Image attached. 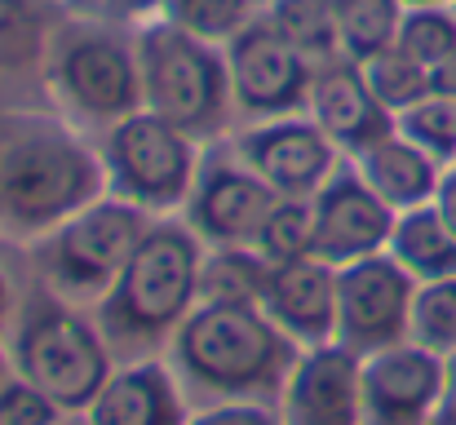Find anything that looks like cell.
Returning a JSON list of instances; mask_svg holds the SVG:
<instances>
[{"mask_svg": "<svg viewBox=\"0 0 456 425\" xmlns=\"http://www.w3.org/2000/svg\"><path fill=\"white\" fill-rule=\"evenodd\" d=\"M302 346L262 310L244 301H200L168 341V368L186 399L266 404L284 395Z\"/></svg>", "mask_w": 456, "mask_h": 425, "instance_id": "6da1fadb", "label": "cell"}, {"mask_svg": "<svg viewBox=\"0 0 456 425\" xmlns=\"http://www.w3.org/2000/svg\"><path fill=\"white\" fill-rule=\"evenodd\" d=\"M200 235L182 222H151L120 280L98 301V328L111 355L147 359L159 341H173L182 319L200 306Z\"/></svg>", "mask_w": 456, "mask_h": 425, "instance_id": "7a4b0ae2", "label": "cell"}, {"mask_svg": "<svg viewBox=\"0 0 456 425\" xmlns=\"http://www.w3.org/2000/svg\"><path fill=\"white\" fill-rule=\"evenodd\" d=\"M102 195V159L67 129L27 125L0 146V226L13 235H49Z\"/></svg>", "mask_w": 456, "mask_h": 425, "instance_id": "3957f363", "label": "cell"}, {"mask_svg": "<svg viewBox=\"0 0 456 425\" xmlns=\"http://www.w3.org/2000/svg\"><path fill=\"white\" fill-rule=\"evenodd\" d=\"M111 346L98 323L71 310L58 292L27 301L13 332V372L45 390L62 413H89V404L111 381Z\"/></svg>", "mask_w": 456, "mask_h": 425, "instance_id": "277c9868", "label": "cell"}, {"mask_svg": "<svg viewBox=\"0 0 456 425\" xmlns=\"http://www.w3.org/2000/svg\"><path fill=\"white\" fill-rule=\"evenodd\" d=\"M138 67H142V98L147 111L164 116L191 138H208L226 125L235 107L226 49L173 27L168 18L138 36Z\"/></svg>", "mask_w": 456, "mask_h": 425, "instance_id": "5b68a950", "label": "cell"}, {"mask_svg": "<svg viewBox=\"0 0 456 425\" xmlns=\"http://www.w3.org/2000/svg\"><path fill=\"white\" fill-rule=\"evenodd\" d=\"M98 159L107 173V195L142 213H173L191 200L200 177L195 138L147 107L107 129Z\"/></svg>", "mask_w": 456, "mask_h": 425, "instance_id": "8992f818", "label": "cell"}, {"mask_svg": "<svg viewBox=\"0 0 456 425\" xmlns=\"http://www.w3.org/2000/svg\"><path fill=\"white\" fill-rule=\"evenodd\" d=\"M147 213L102 195L89 208H80L71 222H62L58 231H49L45 240V257L40 271L45 283L58 297H80V301H102L107 288L120 280V271L129 266L134 249L147 235Z\"/></svg>", "mask_w": 456, "mask_h": 425, "instance_id": "52a82bcc", "label": "cell"}, {"mask_svg": "<svg viewBox=\"0 0 456 425\" xmlns=\"http://www.w3.org/2000/svg\"><path fill=\"white\" fill-rule=\"evenodd\" d=\"M49 80L62 107L85 125L111 129L147 107L138 49L98 27H67L49 40Z\"/></svg>", "mask_w": 456, "mask_h": 425, "instance_id": "ba28073f", "label": "cell"}, {"mask_svg": "<svg viewBox=\"0 0 456 425\" xmlns=\"http://www.w3.org/2000/svg\"><path fill=\"white\" fill-rule=\"evenodd\" d=\"M417 280L390 257H363L337 271V346L368 359L408 341Z\"/></svg>", "mask_w": 456, "mask_h": 425, "instance_id": "9c48e42d", "label": "cell"}, {"mask_svg": "<svg viewBox=\"0 0 456 425\" xmlns=\"http://www.w3.org/2000/svg\"><path fill=\"white\" fill-rule=\"evenodd\" d=\"M222 49H226V71H231V94L244 116L280 120V116L305 111L314 62L302 58L266 18H253Z\"/></svg>", "mask_w": 456, "mask_h": 425, "instance_id": "30bf717a", "label": "cell"}, {"mask_svg": "<svg viewBox=\"0 0 456 425\" xmlns=\"http://www.w3.org/2000/svg\"><path fill=\"white\" fill-rule=\"evenodd\" d=\"M310 208H314V253L319 262L328 266H350V262H363V257H377L386 253L390 244V231H395V208L359 177V168H341L310 195Z\"/></svg>", "mask_w": 456, "mask_h": 425, "instance_id": "8fae6325", "label": "cell"}, {"mask_svg": "<svg viewBox=\"0 0 456 425\" xmlns=\"http://www.w3.org/2000/svg\"><path fill=\"white\" fill-rule=\"evenodd\" d=\"M337 142L310 116L262 120L240 138V164H248L280 200H310L337 173Z\"/></svg>", "mask_w": 456, "mask_h": 425, "instance_id": "7c38bea8", "label": "cell"}, {"mask_svg": "<svg viewBox=\"0 0 456 425\" xmlns=\"http://www.w3.org/2000/svg\"><path fill=\"white\" fill-rule=\"evenodd\" d=\"M444 390V359L403 341L363 359V425H430Z\"/></svg>", "mask_w": 456, "mask_h": 425, "instance_id": "4fadbf2b", "label": "cell"}, {"mask_svg": "<svg viewBox=\"0 0 456 425\" xmlns=\"http://www.w3.org/2000/svg\"><path fill=\"white\" fill-rule=\"evenodd\" d=\"M280 204V195L248 168V164H204L195 177V191L186 200V222L200 240H208L213 249L226 244H248L257 240L262 222L271 217V208Z\"/></svg>", "mask_w": 456, "mask_h": 425, "instance_id": "5bb4252c", "label": "cell"}, {"mask_svg": "<svg viewBox=\"0 0 456 425\" xmlns=\"http://www.w3.org/2000/svg\"><path fill=\"white\" fill-rule=\"evenodd\" d=\"M359 372H363V359L350 355L337 341L302 350V359L289 372L284 395H280V421L284 425H363Z\"/></svg>", "mask_w": 456, "mask_h": 425, "instance_id": "9a60e30c", "label": "cell"}, {"mask_svg": "<svg viewBox=\"0 0 456 425\" xmlns=\"http://www.w3.org/2000/svg\"><path fill=\"white\" fill-rule=\"evenodd\" d=\"M310 120L337 142V151L359 155L368 146H377L381 138H390L399 125L395 116L372 98L359 62L350 58H332L314 67V85H310V102H305Z\"/></svg>", "mask_w": 456, "mask_h": 425, "instance_id": "2e32d148", "label": "cell"}, {"mask_svg": "<svg viewBox=\"0 0 456 425\" xmlns=\"http://www.w3.org/2000/svg\"><path fill=\"white\" fill-rule=\"evenodd\" d=\"M302 350L337 341V266L319 257H297L271 266L257 301Z\"/></svg>", "mask_w": 456, "mask_h": 425, "instance_id": "e0dca14e", "label": "cell"}, {"mask_svg": "<svg viewBox=\"0 0 456 425\" xmlns=\"http://www.w3.org/2000/svg\"><path fill=\"white\" fill-rule=\"evenodd\" d=\"M186 395L168 364L134 359L111 372L102 395L89 404L85 425H186Z\"/></svg>", "mask_w": 456, "mask_h": 425, "instance_id": "ac0fdd59", "label": "cell"}, {"mask_svg": "<svg viewBox=\"0 0 456 425\" xmlns=\"http://www.w3.org/2000/svg\"><path fill=\"white\" fill-rule=\"evenodd\" d=\"M354 168H359V177H363L395 213L435 204L439 177H444V164H439L430 151H421L412 138H403L399 129H395L390 138H381L377 146L359 151V155H354Z\"/></svg>", "mask_w": 456, "mask_h": 425, "instance_id": "d6986e66", "label": "cell"}, {"mask_svg": "<svg viewBox=\"0 0 456 425\" xmlns=\"http://www.w3.org/2000/svg\"><path fill=\"white\" fill-rule=\"evenodd\" d=\"M386 253L417 283L456 275V231L444 222L439 204L403 208V213L395 217V231H390Z\"/></svg>", "mask_w": 456, "mask_h": 425, "instance_id": "ffe728a7", "label": "cell"}, {"mask_svg": "<svg viewBox=\"0 0 456 425\" xmlns=\"http://www.w3.org/2000/svg\"><path fill=\"white\" fill-rule=\"evenodd\" d=\"M266 22L302 53L314 67L341 58V40H337V9L332 0H271Z\"/></svg>", "mask_w": 456, "mask_h": 425, "instance_id": "44dd1931", "label": "cell"}, {"mask_svg": "<svg viewBox=\"0 0 456 425\" xmlns=\"http://www.w3.org/2000/svg\"><path fill=\"white\" fill-rule=\"evenodd\" d=\"M271 275V262L248 249V244H226V249H213L200 266V301H244V306H257L262 301V288Z\"/></svg>", "mask_w": 456, "mask_h": 425, "instance_id": "7402d4cb", "label": "cell"}, {"mask_svg": "<svg viewBox=\"0 0 456 425\" xmlns=\"http://www.w3.org/2000/svg\"><path fill=\"white\" fill-rule=\"evenodd\" d=\"M332 9H337L341 58L350 62H363L399 40L403 0H332Z\"/></svg>", "mask_w": 456, "mask_h": 425, "instance_id": "603a6c76", "label": "cell"}, {"mask_svg": "<svg viewBox=\"0 0 456 425\" xmlns=\"http://www.w3.org/2000/svg\"><path fill=\"white\" fill-rule=\"evenodd\" d=\"M359 71H363L372 98H377L390 116H403L408 107H417L421 98H430V67L417 62L412 53H403L399 45H390V49L363 58Z\"/></svg>", "mask_w": 456, "mask_h": 425, "instance_id": "cb8c5ba5", "label": "cell"}, {"mask_svg": "<svg viewBox=\"0 0 456 425\" xmlns=\"http://www.w3.org/2000/svg\"><path fill=\"white\" fill-rule=\"evenodd\" d=\"M408 341L430 350V355H439V359L456 355V275L417 283Z\"/></svg>", "mask_w": 456, "mask_h": 425, "instance_id": "d4e9b609", "label": "cell"}, {"mask_svg": "<svg viewBox=\"0 0 456 425\" xmlns=\"http://www.w3.org/2000/svg\"><path fill=\"white\" fill-rule=\"evenodd\" d=\"M253 249H257L271 266L310 257V253H314V208H310V200H280V204L271 208V217L262 222Z\"/></svg>", "mask_w": 456, "mask_h": 425, "instance_id": "484cf974", "label": "cell"}, {"mask_svg": "<svg viewBox=\"0 0 456 425\" xmlns=\"http://www.w3.org/2000/svg\"><path fill=\"white\" fill-rule=\"evenodd\" d=\"M164 18L208 45H226L235 31H244L253 22L248 0H168Z\"/></svg>", "mask_w": 456, "mask_h": 425, "instance_id": "4316f807", "label": "cell"}, {"mask_svg": "<svg viewBox=\"0 0 456 425\" xmlns=\"http://www.w3.org/2000/svg\"><path fill=\"white\" fill-rule=\"evenodd\" d=\"M395 125H399L403 138H412L421 151H430L444 168L456 164V98L430 94L417 107H408L403 116H395Z\"/></svg>", "mask_w": 456, "mask_h": 425, "instance_id": "83f0119b", "label": "cell"}, {"mask_svg": "<svg viewBox=\"0 0 456 425\" xmlns=\"http://www.w3.org/2000/svg\"><path fill=\"white\" fill-rule=\"evenodd\" d=\"M403 53H412L417 62L435 67L439 58H448L456 49V13L452 4H435V9H403L399 22V40Z\"/></svg>", "mask_w": 456, "mask_h": 425, "instance_id": "f1b7e54d", "label": "cell"}, {"mask_svg": "<svg viewBox=\"0 0 456 425\" xmlns=\"http://www.w3.org/2000/svg\"><path fill=\"white\" fill-rule=\"evenodd\" d=\"M45 53V18L31 0H0V71H18Z\"/></svg>", "mask_w": 456, "mask_h": 425, "instance_id": "f546056e", "label": "cell"}, {"mask_svg": "<svg viewBox=\"0 0 456 425\" xmlns=\"http://www.w3.org/2000/svg\"><path fill=\"white\" fill-rule=\"evenodd\" d=\"M0 425H62V408L13 372L0 386Z\"/></svg>", "mask_w": 456, "mask_h": 425, "instance_id": "4dcf8cb0", "label": "cell"}, {"mask_svg": "<svg viewBox=\"0 0 456 425\" xmlns=\"http://www.w3.org/2000/svg\"><path fill=\"white\" fill-rule=\"evenodd\" d=\"M186 425H284V421L266 404H208V408L191 413Z\"/></svg>", "mask_w": 456, "mask_h": 425, "instance_id": "1f68e13d", "label": "cell"}, {"mask_svg": "<svg viewBox=\"0 0 456 425\" xmlns=\"http://www.w3.org/2000/svg\"><path fill=\"white\" fill-rule=\"evenodd\" d=\"M430 425H456V355L444 359V390H439V408Z\"/></svg>", "mask_w": 456, "mask_h": 425, "instance_id": "d6a6232c", "label": "cell"}, {"mask_svg": "<svg viewBox=\"0 0 456 425\" xmlns=\"http://www.w3.org/2000/svg\"><path fill=\"white\" fill-rule=\"evenodd\" d=\"M430 94H444V98H456V49L448 58H439L430 67Z\"/></svg>", "mask_w": 456, "mask_h": 425, "instance_id": "836d02e7", "label": "cell"}, {"mask_svg": "<svg viewBox=\"0 0 456 425\" xmlns=\"http://www.w3.org/2000/svg\"><path fill=\"white\" fill-rule=\"evenodd\" d=\"M435 204H439V213H444V222L456 231V164L444 168V177H439V195H435Z\"/></svg>", "mask_w": 456, "mask_h": 425, "instance_id": "e575fe53", "label": "cell"}, {"mask_svg": "<svg viewBox=\"0 0 456 425\" xmlns=\"http://www.w3.org/2000/svg\"><path fill=\"white\" fill-rule=\"evenodd\" d=\"M9 315H13V288H9V280L0 275V332H4Z\"/></svg>", "mask_w": 456, "mask_h": 425, "instance_id": "d590c367", "label": "cell"}, {"mask_svg": "<svg viewBox=\"0 0 456 425\" xmlns=\"http://www.w3.org/2000/svg\"><path fill=\"white\" fill-rule=\"evenodd\" d=\"M435 4H452V0H403V9H435Z\"/></svg>", "mask_w": 456, "mask_h": 425, "instance_id": "8d00e7d4", "label": "cell"}, {"mask_svg": "<svg viewBox=\"0 0 456 425\" xmlns=\"http://www.w3.org/2000/svg\"><path fill=\"white\" fill-rule=\"evenodd\" d=\"M9 377H13V372H9V355H4V350H0V386H4V381H9Z\"/></svg>", "mask_w": 456, "mask_h": 425, "instance_id": "74e56055", "label": "cell"}, {"mask_svg": "<svg viewBox=\"0 0 456 425\" xmlns=\"http://www.w3.org/2000/svg\"><path fill=\"white\" fill-rule=\"evenodd\" d=\"M452 13H456V0H452Z\"/></svg>", "mask_w": 456, "mask_h": 425, "instance_id": "f35d334b", "label": "cell"}]
</instances>
